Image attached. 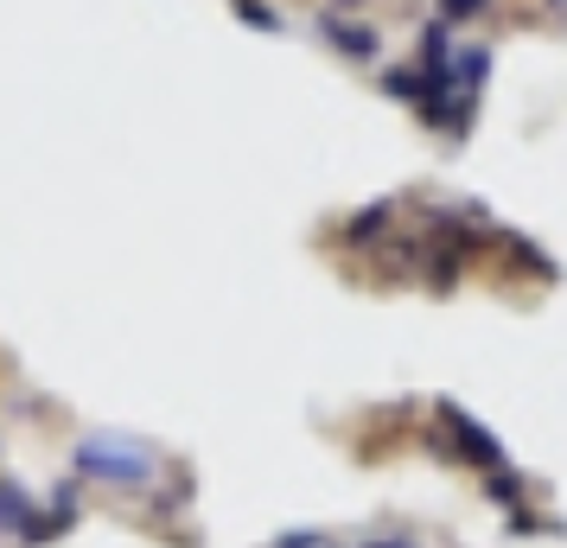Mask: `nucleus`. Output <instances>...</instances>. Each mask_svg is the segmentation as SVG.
<instances>
[{
    "label": "nucleus",
    "mask_w": 567,
    "mask_h": 548,
    "mask_svg": "<svg viewBox=\"0 0 567 548\" xmlns=\"http://www.w3.org/2000/svg\"><path fill=\"white\" fill-rule=\"evenodd\" d=\"M78 472L83 478H103V485H147L154 478V453H141L128 441H83L78 446Z\"/></svg>",
    "instance_id": "1"
},
{
    "label": "nucleus",
    "mask_w": 567,
    "mask_h": 548,
    "mask_svg": "<svg viewBox=\"0 0 567 548\" xmlns=\"http://www.w3.org/2000/svg\"><path fill=\"white\" fill-rule=\"evenodd\" d=\"M561 7H567V0H561Z\"/></svg>",
    "instance_id": "9"
},
{
    "label": "nucleus",
    "mask_w": 567,
    "mask_h": 548,
    "mask_svg": "<svg viewBox=\"0 0 567 548\" xmlns=\"http://www.w3.org/2000/svg\"><path fill=\"white\" fill-rule=\"evenodd\" d=\"M377 548H409V542H377Z\"/></svg>",
    "instance_id": "7"
},
{
    "label": "nucleus",
    "mask_w": 567,
    "mask_h": 548,
    "mask_svg": "<svg viewBox=\"0 0 567 548\" xmlns=\"http://www.w3.org/2000/svg\"><path fill=\"white\" fill-rule=\"evenodd\" d=\"M27 517H39L32 510V497L13 485V478H0V529H27Z\"/></svg>",
    "instance_id": "4"
},
{
    "label": "nucleus",
    "mask_w": 567,
    "mask_h": 548,
    "mask_svg": "<svg viewBox=\"0 0 567 548\" xmlns=\"http://www.w3.org/2000/svg\"><path fill=\"white\" fill-rule=\"evenodd\" d=\"M319 39H326L338 58H351V64H377V58H383V39H377V27L344 20V13H319Z\"/></svg>",
    "instance_id": "2"
},
{
    "label": "nucleus",
    "mask_w": 567,
    "mask_h": 548,
    "mask_svg": "<svg viewBox=\"0 0 567 548\" xmlns=\"http://www.w3.org/2000/svg\"><path fill=\"white\" fill-rule=\"evenodd\" d=\"M338 7H358V0H338Z\"/></svg>",
    "instance_id": "8"
},
{
    "label": "nucleus",
    "mask_w": 567,
    "mask_h": 548,
    "mask_svg": "<svg viewBox=\"0 0 567 548\" xmlns=\"http://www.w3.org/2000/svg\"><path fill=\"white\" fill-rule=\"evenodd\" d=\"M230 7H236V20H243V27H256V32H281L287 27L268 0H230Z\"/></svg>",
    "instance_id": "5"
},
{
    "label": "nucleus",
    "mask_w": 567,
    "mask_h": 548,
    "mask_svg": "<svg viewBox=\"0 0 567 548\" xmlns=\"http://www.w3.org/2000/svg\"><path fill=\"white\" fill-rule=\"evenodd\" d=\"M491 0H434V13H440V27H465V20H478Z\"/></svg>",
    "instance_id": "6"
},
{
    "label": "nucleus",
    "mask_w": 567,
    "mask_h": 548,
    "mask_svg": "<svg viewBox=\"0 0 567 548\" xmlns=\"http://www.w3.org/2000/svg\"><path fill=\"white\" fill-rule=\"evenodd\" d=\"M491 77V45H453V83L460 96H478Z\"/></svg>",
    "instance_id": "3"
}]
</instances>
